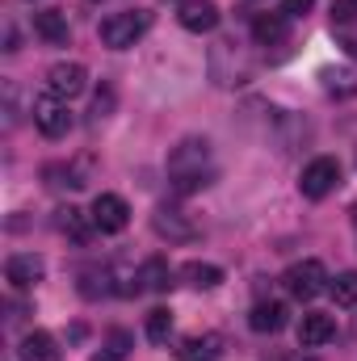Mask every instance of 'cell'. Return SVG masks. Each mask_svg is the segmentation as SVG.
I'll return each mask as SVG.
<instances>
[{
	"label": "cell",
	"instance_id": "obj_1",
	"mask_svg": "<svg viewBox=\"0 0 357 361\" xmlns=\"http://www.w3.org/2000/svg\"><path fill=\"white\" fill-rule=\"evenodd\" d=\"M210 177L214 173H210V143L206 139L189 135L169 152V180L177 193H198L202 185H210Z\"/></svg>",
	"mask_w": 357,
	"mask_h": 361
},
{
	"label": "cell",
	"instance_id": "obj_2",
	"mask_svg": "<svg viewBox=\"0 0 357 361\" xmlns=\"http://www.w3.org/2000/svg\"><path fill=\"white\" fill-rule=\"evenodd\" d=\"M147 30H152V13H147V8H122V13H109V17L101 21V47H109V51H126V47H135Z\"/></svg>",
	"mask_w": 357,
	"mask_h": 361
},
{
	"label": "cell",
	"instance_id": "obj_3",
	"mask_svg": "<svg viewBox=\"0 0 357 361\" xmlns=\"http://www.w3.org/2000/svg\"><path fill=\"white\" fill-rule=\"evenodd\" d=\"M282 286H286V294H290V298L311 302L315 294H324V290H328V269H324L320 261H298V265H290V269L282 273Z\"/></svg>",
	"mask_w": 357,
	"mask_h": 361
},
{
	"label": "cell",
	"instance_id": "obj_4",
	"mask_svg": "<svg viewBox=\"0 0 357 361\" xmlns=\"http://www.w3.org/2000/svg\"><path fill=\"white\" fill-rule=\"evenodd\" d=\"M337 185H341V164H337L332 156H315V160L303 169V177H298V189H303V197H311V202L328 197Z\"/></svg>",
	"mask_w": 357,
	"mask_h": 361
},
{
	"label": "cell",
	"instance_id": "obj_5",
	"mask_svg": "<svg viewBox=\"0 0 357 361\" xmlns=\"http://www.w3.org/2000/svg\"><path fill=\"white\" fill-rule=\"evenodd\" d=\"M34 126H38L47 139H59V135H68V126H72L68 101H63V97H55V92H42V97H34Z\"/></svg>",
	"mask_w": 357,
	"mask_h": 361
},
{
	"label": "cell",
	"instance_id": "obj_6",
	"mask_svg": "<svg viewBox=\"0 0 357 361\" xmlns=\"http://www.w3.org/2000/svg\"><path fill=\"white\" fill-rule=\"evenodd\" d=\"M89 214H92V223H97V231H105V235H118V231H126V223H131V206H126V197H118V193H97Z\"/></svg>",
	"mask_w": 357,
	"mask_h": 361
},
{
	"label": "cell",
	"instance_id": "obj_7",
	"mask_svg": "<svg viewBox=\"0 0 357 361\" xmlns=\"http://www.w3.org/2000/svg\"><path fill=\"white\" fill-rule=\"evenodd\" d=\"M85 89H89L85 63H55V68L47 72V92H55V97H63V101L80 97Z\"/></svg>",
	"mask_w": 357,
	"mask_h": 361
},
{
	"label": "cell",
	"instance_id": "obj_8",
	"mask_svg": "<svg viewBox=\"0 0 357 361\" xmlns=\"http://www.w3.org/2000/svg\"><path fill=\"white\" fill-rule=\"evenodd\" d=\"M177 21L189 34H210V30L219 25V4H214V0H181Z\"/></svg>",
	"mask_w": 357,
	"mask_h": 361
},
{
	"label": "cell",
	"instance_id": "obj_9",
	"mask_svg": "<svg viewBox=\"0 0 357 361\" xmlns=\"http://www.w3.org/2000/svg\"><path fill=\"white\" fill-rule=\"evenodd\" d=\"M152 227H156V235L169 240V244H189V240L198 235V227H193L181 210H169V206H160V210L152 214Z\"/></svg>",
	"mask_w": 357,
	"mask_h": 361
},
{
	"label": "cell",
	"instance_id": "obj_10",
	"mask_svg": "<svg viewBox=\"0 0 357 361\" xmlns=\"http://www.w3.org/2000/svg\"><path fill=\"white\" fill-rule=\"evenodd\" d=\"M42 273H47V265H42V257H34V252H17V257L4 261V277H8V286H17V290L38 286Z\"/></svg>",
	"mask_w": 357,
	"mask_h": 361
},
{
	"label": "cell",
	"instance_id": "obj_11",
	"mask_svg": "<svg viewBox=\"0 0 357 361\" xmlns=\"http://www.w3.org/2000/svg\"><path fill=\"white\" fill-rule=\"evenodd\" d=\"M332 336H337V319H332V315L307 311V315L298 319V345H303V349H320V345H328Z\"/></svg>",
	"mask_w": 357,
	"mask_h": 361
},
{
	"label": "cell",
	"instance_id": "obj_12",
	"mask_svg": "<svg viewBox=\"0 0 357 361\" xmlns=\"http://www.w3.org/2000/svg\"><path fill=\"white\" fill-rule=\"evenodd\" d=\"M17 357H21V361H59V345H55V336H51V332L34 328V332H25V336H21Z\"/></svg>",
	"mask_w": 357,
	"mask_h": 361
},
{
	"label": "cell",
	"instance_id": "obj_13",
	"mask_svg": "<svg viewBox=\"0 0 357 361\" xmlns=\"http://www.w3.org/2000/svg\"><path fill=\"white\" fill-rule=\"evenodd\" d=\"M286 34H290L286 13H257V17H253V38H257L261 47H277V42H286Z\"/></svg>",
	"mask_w": 357,
	"mask_h": 361
},
{
	"label": "cell",
	"instance_id": "obj_14",
	"mask_svg": "<svg viewBox=\"0 0 357 361\" xmlns=\"http://www.w3.org/2000/svg\"><path fill=\"white\" fill-rule=\"evenodd\" d=\"M34 30H38L51 47H63V42H68V17H63L59 8H42V13H34Z\"/></svg>",
	"mask_w": 357,
	"mask_h": 361
},
{
	"label": "cell",
	"instance_id": "obj_15",
	"mask_svg": "<svg viewBox=\"0 0 357 361\" xmlns=\"http://www.w3.org/2000/svg\"><path fill=\"white\" fill-rule=\"evenodd\" d=\"M286 315H290L286 302H257L253 315H248V324H253V332H282Z\"/></svg>",
	"mask_w": 357,
	"mask_h": 361
},
{
	"label": "cell",
	"instance_id": "obj_16",
	"mask_svg": "<svg viewBox=\"0 0 357 361\" xmlns=\"http://www.w3.org/2000/svg\"><path fill=\"white\" fill-rule=\"evenodd\" d=\"M139 281H143V290L164 294V290L173 286V269H169V261H164V257H147V261L139 265Z\"/></svg>",
	"mask_w": 357,
	"mask_h": 361
},
{
	"label": "cell",
	"instance_id": "obj_17",
	"mask_svg": "<svg viewBox=\"0 0 357 361\" xmlns=\"http://www.w3.org/2000/svg\"><path fill=\"white\" fill-rule=\"evenodd\" d=\"M92 214H85V210H76V206H68V210H59V231L63 235H72L76 244H89L92 240Z\"/></svg>",
	"mask_w": 357,
	"mask_h": 361
},
{
	"label": "cell",
	"instance_id": "obj_18",
	"mask_svg": "<svg viewBox=\"0 0 357 361\" xmlns=\"http://www.w3.org/2000/svg\"><path fill=\"white\" fill-rule=\"evenodd\" d=\"M219 353H223V336H219V332L189 336V341H185V349H181V357H185V361H214Z\"/></svg>",
	"mask_w": 357,
	"mask_h": 361
},
{
	"label": "cell",
	"instance_id": "obj_19",
	"mask_svg": "<svg viewBox=\"0 0 357 361\" xmlns=\"http://www.w3.org/2000/svg\"><path fill=\"white\" fill-rule=\"evenodd\" d=\"M181 277H185L193 290H214V286L223 281V269H219V265H206V261H189V265L181 269Z\"/></svg>",
	"mask_w": 357,
	"mask_h": 361
},
{
	"label": "cell",
	"instance_id": "obj_20",
	"mask_svg": "<svg viewBox=\"0 0 357 361\" xmlns=\"http://www.w3.org/2000/svg\"><path fill=\"white\" fill-rule=\"evenodd\" d=\"M328 294H332V302H337V307H353V302H357V269L341 273V277L328 286Z\"/></svg>",
	"mask_w": 357,
	"mask_h": 361
},
{
	"label": "cell",
	"instance_id": "obj_21",
	"mask_svg": "<svg viewBox=\"0 0 357 361\" xmlns=\"http://www.w3.org/2000/svg\"><path fill=\"white\" fill-rule=\"evenodd\" d=\"M173 336V311H164V307H156L152 315H147V341H156V345H164Z\"/></svg>",
	"mask_w": 357,
	"mask_h": 361
},
{
	"label": "cell",
	"instance_id": "obj_22",
	"mask_svg": "<svg viewBox=\"0 0 357 361\" xmlns=\"http://www.w3.org/2000/svg\"><path fill=\"white\" fill-rule=\"evenodd\" d=\"M126 349H131V336H126L122 328H114V332H109V353H97L92 361H122Z\"/></svg>",
	"mask_w": 357,
	"mask_h": 361
},
{
	"label": "cell",
	"instance_id": "obj_23",
	"mask_svg": "<svg viewBox=\"0 0 357 361\" xmlns=\"http://www.w3.org/2000/svg\"><path fill=\"white\" fill-rule=\"evenodd\" d=\"M114 101H118V92L109 89V85H101V92L92 97V122H101V118H109V109H114Z\"/></svg>",
	"mask_w": 357,
	"mask_h": 361
},
{
	"label": "cell",
	"instance_id": "obj_24",
	"mask_svg": "<svg viewBox=\"0 0 357 361\" xmlns=\"http://www.w3.org/2000/svg\"><path fill=\"white\" fill-rule=\"evenodd\" d=\"M357 21V0H332V25H353Z\"/></svg>",
	"mask_w": 357,
	"mask_h": 361
},
{
	"label": "cell",
	"instance_id": "obj_25",
	"mask_svg": "<svg viewBox=\"0 0 357 361\" xmlns=\"http://www.w3.org/2000/svg\"><path fill=\"white\" fill-rule=\"evenodd\" d=\"M311 4H315V0H286L282 13H286V17H303V13H311Z\"/></svg>",
	"mask_w": 357,
	"mask_h": 361
},
{
	"label": "cell",
	"instance_id": "obj_26",
	"mask_svg": "<svg viewBox=\"0 0 357 361\" xmlns=\"http://www.w3.org/2000/svg\"><path fill=\"white\" fill-rule=\"evenodd\" d=\"M290 361H315V357H290Z\"/></svg>",
	"mask_w": 357,
	"mask_h": 361
},
{
	"label": "cell",
	"instance_id": "obj_27",
	"mask_svg": "<svg viewBox=\"0 0 357 361\" xmlns=\"http://www.w3.org/2000/svg\"><path fill=\"white\" fill-rule=\"evenodd\" d=\"M353 227H357V206H353Z\"/></svg>",
	"mask_w": 357,
	"mask_h": 361
}]
</instances>
